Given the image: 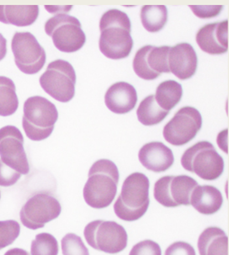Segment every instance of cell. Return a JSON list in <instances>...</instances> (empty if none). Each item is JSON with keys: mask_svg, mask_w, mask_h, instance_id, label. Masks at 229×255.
<instances>
[{"mask_svg": "<svg viewBox=\"0 0 229 255\" xmlns=\"http://www.w3.org/2000/svg\"><path fill=\"white\" fill-rule=\"evenodd\" d=\"M141 22L146 30L157 33L168 22V9L165 5H144L141 9Z\"/></svg>", "mask_w": 229, "mask_h": 255, "instance_id": "cell-24", "label": "cell"}, {"mask_svg": "<svg viewBox=\"0 0 229 255\" xmlns=\"http://www.w3.org/2000/svg\"><path fill=\"white\" fill-rule=\"evenodd\" d=\"M165 255H196V252L189 243L178 241L172 244L166 250Z\"/></svg>", "mask_w": 229, "mask_h": 255, "instance_id": "cell-32", "label": "cell"}, {"mask_svg": "<svg viewBox=\"0 0 229 255\" xmlns=\"http://www.w3.org/2000/svg\"><path fill=\"white\" fill-rule=\"evenodd\" d=\"M12 51L16 65L26 74H38L46 62L45 50L31 33H15Z\"/></svg>", "mask_w": 229, "mask_h": 255, "instance_id": "cell-12", "label": "cell"}, {"mask_svg": "<svg viewBox=\"0 0 229 255\" xmlns=\"http://www.w3.org/2000/svg\"><path fill=\"white\" fill-rule=\"evenodd\" d=\"M63 255H89L81 237L73 233L65 235L61 241Z\"/></svg>", "mask_w": 229, "mask_h": 255, "instance_id": "cell-27", "label": "cell"}, {"mask_svg": "<svg viewBox=\"0 0 229 255\" xmlns=\"http://www.w3.org/2000/svg\"><path fill=\"white\" fill-rule=\"evenodd\" d=\"M59 244L54 236L42 233L36 235L35 240L31 245L32 255H58Z\"/></svg>", "mask_w": 229, "mask_h": 255, "instance_id": "cell-26", "label": "cell"}, {"mask_svg": "<svg viewBox=\"0 0 229 255\" xmlns=\"http://www.w3.org/2000/svg\"><path fill=\"white\" fill-rule=\"evenodd\" d=\"M200 255H229V238L220 228H207L198 241Z\"/></svg>", "mask_w": 229, "mask_h": 255, "instance_id": "cell-20", "label": "cell"}, {"mask_svg": "<svg viewBox=\"0 0 229 255\" xmlns=\"http://www.w3.org/2000/svg\"><path fill=\"white\" fill-rule=\"evenodd\" d=\"M149 186V179L145 174L136 172L127 176L114 205L115 215L127 222L143 217L150 204Z\"/></svg>", "mask_w": 229, "mask_h": 255, "instance_id": "cell-3", "label": "cell"}, {"mask_svg": "<svg viewBox=\"0 0 229 255\" xmlns=\"http://www.w3.org/2000/svg\"><path fill=\"white\" fill-rule=\"evenodd\" d=\"M100 49L109 59H122L129 56L133 40L131 36V21L127 13L110 9L100 19Z\"/></svg>", "mask_w": 229, "mask_h": 255, "instance_id": "cell-1", "label": "cell"}, {"mask_svg": "<svg viewBox=\"0 0 229 255\" xmlns=\"http://www.w3.org/2000/svg\"><path fill=\"white\" fill-rule=\"evenodd\" d=\"M119 182L117 167L110 159L96 161L89 169V179L84 188L86 204L94 209L110 206L117 194Z\"/></svg>", "mask_w": 229, "mask_h": 255, "instance_id": "cell-2", "label": "cell"}, {"mask_svg": "<svg viewBox=\"0 0 229 255\" xmlns=\"http://www.w3.org/2000/svg\"><path fill=\"white\" fill-rule=\"evenodd\" d=\"M224 203L221 192L212 185H198L192 193L190 204L204 215H212L219 211Z\"/></svg>", "mask_w": 229, "mask_h": 255, "instance_id": "cell-19", "label": "cell"}, {"mask_svg": "<svg viewBox=\"0 0 229 255\" xmlns=\"http://www.w3.org/2000/svg\"><path fill=\"white\" fill-rule=\"evenodd\" d=\"M20 177V173L9 168L0 159V186H12L18 182Z\"/></svg>", "mask_w": 229, "mask_h": 255, "instance_id": "cell-30", "label": "cell"}, {"mask_svg": "<svg viewBox=\"0 0 229 255\" xmlns=\"http://www.w3.org/2000/svg\"><path fill=\"white\" fill-rule=\"evenodd\" d=\"M168 67L170 73L181 80L191 79L198 68V56L194 47L188 43H180L171 47Z\"/></svg>", "mask_w": 229, "mask_h": 255, "instance_id": "cell-16", "label": "cell"}, {"mask_svg": "<svg viewBox=\"0 0 229 255\" xmlns=\"http://www.w3.org/2000/svg\"><path fill=\"white\" fill-rule=\"evenodd\" d=\"M59 200L48 193H39L31 197L20 211L21 222L30 230L44 227L47 223L55 220L61 214Z\"/></svg>", "mask_w": 229, "mask_h": 255, "instance_id": "cell-11", "label": "cell"}, {"mask_svg": "<svg viewBox=\"0 0 229 255\" xmlns=\"http://www.w3.org/2000/svg\"><path fill=\"white\" fill-rule=\"evenodd\" d=\"M38 13V5H0V22L26 27L37 20Z\"/></svg>", "mask_w": 229, "mask_h": 255, "instance_id": "cell-21", "label": "cell"}, {"mask_svg": "<svg viewBox=\"0 0 229 255\" xmlns=\"http://www.w3.org/2000/svg\"><path fill=\"white\" fill-rule=\"evenodd\" d=\"M169 115V111H166L156 102L154 95H148L140 103L137 110L138 121L146 126L160 124Z\"/></svg>", "mask_w": 229, "mask_h": 255, "instance_id": "cell-23", "label": "cell"}, {"mask_svg": "<svg viewBox=\"0 0 229 255\" xmlns=\"http://www.w3.org/2000/svg\"><path fill=\"white\" fill-rule=\"evenodd\" d=\"M203 125L201 114L195 108H181L163 128V137L174 146H183L193 140Z\"/></svg>", "mask_w": 229, "mask_h": 255, "instance_id": "cell-10", "label": "cell"}, {"mask_svg": "<svg viewBox=\"0 0 229 255\" xmlns=\"http://www.w3.org/2000/svg\"><path fill=\"white\" fill-rule=\"evenodd\" d=\"M20 234V225L14 220L0 221V250L12 245Z\"/></svg>", "mask_w": 229, "mask_h": 255, "instance_id": "cell-28", "label": "cell"}, {"mask_svg": "<svg viewBox=\"0 0 229 255\" xmlns=\"http://www.w3.org/2000/svg\"><path fill=\"white\" fill-rule=\"evenodd\" d=\"M197 44L207 54H224L229 50V20L208 23L196 34Z\"/></svg>", "mask_w": 229, "mask_h": 255, "instance_id": "cell-15", "label": "cell"}, {"mask_svg": "<svg viewBox=\"0 0 229 255\" xmlns=\"http://www.w3.org/2000/svg\"><path fill=\"white\" fill-rule=\"evenodd\" d=\"M193 13L200 18H211L217 17L221 13L223 5H190Z\"/></svg>", "mask_w": 229, "mask_h": 255, "instance_id": "cell-31", "label": "cell"}, {"mask_svg": "<svg viewBox=\"0 0 229 255\" xmlns=\"http://www.w3.org/2000/svg\"><path fill=\"white\" fill-rule=\"evenodd\" d=\"M0 198H1V194H0Z\"/></svg>", "mask_w": 229, "mask_h": 255, "instance_id": "cell-35", "label": "cell"}, {"mask_svg": "<svg viewBox=\"0 0 229 255\" xmlns=\"http://www.w3.org/2000/svg\"><path fill=\"white\" fill-rule=\"evenodd\" d=\"M170 48L146 45L138 49L132 61L135 74L144 80H153L163 73H170L168 67Z\"/></svg>", "mask_w": 229, "mask_h": 255, "instance_id": "cell-13", "label": "cell"}, {"mask_svg": "<svg viewBox=\"0 0 229 255\" xmlns=\"http://www.w3.org/2000/svg\"><path fill=\"white\" fill-rule=\"evenodd\" d=\"M142 165L154 173H162L169 169L174 163L173 151L161 142L146 143L138 153Z\"/></svg>", "mask_w": 229, "mask_h": 255, "instance_id": "cell-17", "label": "cell"}, {"mask_svg": "<svg viewBox=\"0 0 229 255\" xmlns=\"http://www.w3.org/2000/svg\"><path fill=\"white\" fill-rule=\"evenodd\" d=\"M18 108L15 84L7 77L0 76V116H11Z\"/></svg>", "mask_w": 229, "mask_h": 255, "instance_id": "cell-25", "label": "cell"}, {"mask_svg": "<svg viewBox=\"0 0 229 255\" xmlns=\"http://www.w3.org/2000/svg\"><path fill=\"white\" fill-rule=\"evenodd\" d=\"M129 255H162V250L159 245L153 240H143L132 247Z\"/></svg>", "mask_w": 229, "mask_h": 255, "instance_id": "cell-29", "label": "cell"}, {"mask_svg": "<svg viewBox=\"0 0 229 255\" xmlns=\"http://www.w3.org/2000/svg\"><path fill=\"white\" fill-rule=\"evenodd\" d=\"M6 54H7V40L0 33V61L5 58Z\"/></svg>", "mask_w": 229, "mask_h": 255, "instance_id": "cell-33", "label": "cell"}, {"mask_svg": "<svg viewBox=\"0 0 229 255\" xmlns=\"http://www.w3.org/2000/svg\"><path fill=\"white\" fill-rule=\"evenodd\" d=\"M4 255H29V254L24 250L15 248V249H11V250H8Z\"/></svg>", "mask_w": 229, "mask_h": 255, "instance_id": "cell-34", "label": "cell"}, {"mask_svg": "<svg viewBox=\"0 0 229 255\" xmlns=\"http://www.w3.org/2000/svg\"><path fill=\"white\" fill-rule=\"evenodd\" d=\"M41 87L54 100L68 103L75 95L76 73L68 61L57 59L49 64L39 79Z\"/></svg>", "mask_w": 229, "mask_h": 255, "instance_id": "cell-7", "label": "cell"}, {"mask_svg": "<svg viewBox=\"0 0 229 255\" xmlns=\"http://www.w3.org/2000/svg\"><path fill=\"white\" fill-rule=\"evenodd\" d=\"M84 235L89 246L107 254H118L127 247V232L114 221H92L86 225Z\"/></svg>", "mask_w": 229, "mask_h": 255, "instance_id": "cell-8", "label": "cell"}, {"mask_svg": "<svg viewBox=\"0 0 229 255\" xmlns=\"http://www.w3.org/2000/svg\"><path fill=\"white\" fill-rule=\"evenodd\" d=\"M58 118L56 106L49 100L41 96L28 98L23 105V130L31 140H43L51 135Z\"/></svg>", "mask_w": 229, "mask_h": 255, "instance_id": "cell-4", "label": "cell"}, {"mask_svg": "<svg viewBox=\"0 0 229 255\" xmlns=\"http://www.w3.org/2000/svg\"><path fill=\"white\" fill-rule=\"evenodd\" d=\"M181 163L187 171L209 181L219 179L224 170V158L208 141H201L189 147L183 153Z\"/></svg>", "mask_w": 229, "mask_h": 255, "instance_id": "cell-5", "label": "cell"}, {"mask_svg": "<svg viewBox=\"0 0 229 255\" xmlns=\"http://www.w3.org/2000/svg\"><path fill=\"white\" fill-rule=\"evenodd\" d=\"M154 97L163 110L170 112L182 100L183 87L175 80H167L158 85Z\"/></svg>", "mask_w": 229, "mask_h": 255, "instance_id": "cell-22", "label": "cell"}, {"mask_svg": "<svg viewBox=\"0 0 229 255\" xmlns=\"http://www.w3.org/2000/svg\"><path fill=\"white\" fill-rule=\"evenodd\" d=\"M44 29L59 51H79L86 43V35L82 29L81 23L78 18L66 13H58L49 18Z\"/></svg>", "mask_w": 229, "mask_h": 255, "instance_id": "cell-6", "label": "cell"}, {"mask_svg": "<svg viewBox=\"0 0 229 255\" xmlns=\"http://www.w3.org/2000/svg\"><path fill=\"white\" fill-rule=\"evenodd\" d=\"M105 105L117 115H125L132 111L137 102V91L126 82H118L111 85L105 94Z\"/></svg>", "mask_w": 229, "mask_h": 255, "instance_id": "cell-18", "label": "cell"}, {"mask_svg": "<svg viewBox=\"0 0 229 255\" xmlns=\"http://www.w3.org/2000/svg\"><path fill=\"white\" fill-rule=\"evenodd\" d=\"M198 182L188 175L163 176L154 185V198L167 208L190 205L192 193L198 186Z\"/></svg>", "mask_w": 229, "mask_h": 255, "instance_id": "cell-9", "label": "cell"}, {"mask_svg": "<svg viewBox=\"0 0 229 255\" xmlns=\"http://www.w3.org/2000/svg\"><path fill=\"white\" fill-rule=\"evenodd\" d=\"M0 156L3 163L21 174H28L29 164L23 148V137L18 128H0Z\"/></svg>", "mask_w": 229, "mask_h": 255, "instance_id": "cell-14", "label": "cell"}]
</instances>
